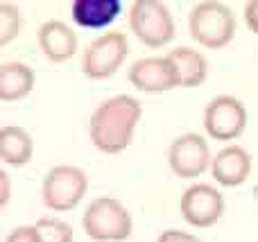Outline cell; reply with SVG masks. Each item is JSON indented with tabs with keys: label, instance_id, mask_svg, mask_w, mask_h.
<instances>
[{
	"label": "cell",
	"instance_id": "ac0fdd59",
	"mask_svg": "<svg viewBox=\"0 0 258 242\" xmlns=\"http://www.w3.org/2000/svg\"><path fill=\"white\" fill-rule=\"evenodd\" d=\"M21 32V12L14 3L3 0L0 3V45L12 43Z\"/></svg>",
	"mask_w": 258,
	"mask_h": 242
},
{
	"label": "cell",
	"instance_id": "5bb4252c",
	"mask_svg": "<svg viewBox=\"0 0 258 242\" xmlns=\"http://www.w3.org/2000/svg\"><path fill=\"white\" fill-rule=\"evenodd\" d=\"M165 57L177 68L181 89H197L209 77V61H206V57L202 52H197V50L188 48V45H179V48L170 50Z\"/></svg>",
	"mask_w": 258,
	"mask_h": 242
},
{
	"label": "cell",
	"instance_id": "ba28073f",
	"mask_svg": "<svg viewBox=\"0 0 258 242\" xmlns=\"http://www.w3.org/2000/svg\"><path fill=\"white\" fill-rule=\"evenodd\" d=\"M209 140L200 134H181L168 147V166L179 179H195L211 168Z\"/></svg>",
	"mask_w": 258,
	"mask_h": 242
},
{
	"label": "cell",
	"instance_id": "8992f818",
	"mask_svg": "<svg viewBox=\"0 0 258 242\" xmlns=\"http://www.w3.org/2000/svg\"><path fill=\"white\" fill-rule=\"evenodd\" d=\"M129 54V41L125 32H104L95 36L84 50L82 72L89 79H109L113 77Z\"/></svg>",
	"mask_w": 258,
	"mask_h": 242
},
{
	"label": "cell",
	"instance_id": "7402d4cb",
	"mask_svg": "<svg viewBox=\"0 0 258 242\" xmlns=\"http://www.w3.org/2000/svg\"><path fill=\"white\" fill-rule=\"evenodd\" d=\"M0 184H3V197H0V204L3 206H7L9 204V197H12V184H9V177H7V172L5 170H0Z\"/></svg>",
	"mask_w": 258,
	"mask_h": 242
},
{
	"label": "cell",
	"instance_id": "6da1fadb",
	"mask_svg": "<svg viewBox=\"0 0 258 242\" xmlns=\"http://www.w3.org/2000/svg\"><path fill=\"white\" fill-rule=\"evenodd\" d=\"M143 116V107L132 95H113L104 100L89 120V136L102 154H120L132 145L134 131Z\"/></svg>",
	"mask_w": 258,
	"mask_h": 242
},
{
	"label": "cell",
	"instance_id": "9a60e30c",
	"mask_svg": "<svg viewBox=\"0 0 258 242\" xmlns=\"http://www.w3.org/2000/svg\"><path fill=\"white\" fill-rule=\"evenodd\" d=\"M120 0H75L71 7L73 21L80 27L100 30L113 23L120 14Z\"/></svg>",
	"mask_w": 258,
	"mask_h": 242
},
{
	"label": "cell",
	"instance_id": "44dd1931",
	"mask_svg": "<svg viewBox=\"0 0 258 242\" xmlns=\"http://www.w3.org/2000/svg\"><path fill=\"white\" fill-rule=\"evenodd\" d=\"M242 12H245V23L249 27V32L258 34V0H249Z\"/></svg>",
	"mask_w": 258,
	"mask_h": 242
},
{
	"label": "cell",
	"instance_id": "3957f363",
	"mask_svg": "<svg viewBox=\"0 0 258 242\" xmlns=\"http://www.w3.org/2000/svg\"><path fill=\"white\" fill-rule=\"evenodd\" d=\"M82 226L89 238L98 242H122L132 235L134 220L116 197H98L82 215Z\"/></svg>",
	"mask_w": 258,
	"mask_h": 242
},
{
	"label": "cell",
	"instance_id": "277c9868",
	"mask_svg": "<svg viewBox=\"0 0 258 242\" xmlns=\"http://www.w3.org/2000/svg\"><path fill=\"white\" fill-rule=\"evenodd\" d=\"M127 21L134 36L147 48H165L174 39V18L159 0H134Z\"/></svg>",
	"mask_w": 258,
	"mask_h": 242
},
{
	"label": "cell",
	"instance_id": "ffe728a7",
	"mask_svg": "<svg viewBox=\"0 0 258 242\" xmlns=\"http://www.w3.org/2000/svg\"><path fill=\"white\" fill-rule=\"evenodd\" d=\"M156 242H202V240L195 238L192 233H186V231L168 229V231H161V235L156 238Z\"/></svg>",
	"mask_w": 258,
	"mask_h": 242
},
{
	"label": "cell",
	"instance_id": "5b68a950",
	"mask_svg": "<svg viewBox=\"0 0 258 242\" xmlns=\"http://www.w3.org/2000/svg\"><path fill=\"white\" fill-rule=\"evenodd\" d=\"M89 177L77 166H54L41 184V202L48 211L68 213L84 199Z\"/></svg>",
	"mask_w": 258,
	"mask_h": 242
},
{
	"label": "cell",
	"instance_id": "9c48e42d",
	"mask_svg": "<svg viewBox=\"0 0 258 242\" xmlns=\"http://www.w3.org/2000/svg\"><path fill=\"white\" fill-rule=\"evenodd\" d=\"M181 217L195 229H209L224 215V197L211 184H192L183 190L179 202Z\"/></svg>",
	"mask_w": 258,
	"mask_h": 242
},
{
	"label": "cell",
	"instance_id": "4fadbf2b",
	"mask_svg": "<svg viewBox=\"0 0 258 242\" xmlns=\"http://www.w3.org/2000/svg\"><path fill=\"white\" fill-rule=\"evenodd\" d=\"M34 156V140L25 127L5 125L0 129V161L5 166L23 168Z\"/></svg>",
	"mask_w": 258,
	"mask_h": 242
},
{
	"label": "cell",
	"instance_id": "2e32d148",
	"mask_svg": "<svg viewBox=\"0 0 258 242\" xmlns=\"http://www.w3.org/2000/svg\"><path fill=\"white\" fill-rule=\"evenodd\" d=\"M34 89V70L23 61H5L0 66V100L16 102Z\"/></svg>",
	"mask_w": 258,
	"mask_h": 242
},
{
	"label": "cell",
	"instance_id": "7a4b0ae2",
	"mask_svg": "<svg viewBox=\"0 0 258 242\" xmlns=\"http://www.w3.org/2000/svg\"><path fill=\"white\" fill-rule=\"evenodd\" d=\"M188 32L202 48L222 50L236 36V16L224 3L204 0L188 14Z\"/></svg>",
	"mask_w": 258,
	"mask_h": 242
},
{
	"label": "cell",
	"instance_id": "8fae6325",
	"mask_svg": "<svg viewBox=\"0 0 258 242\" xmlns=\"http://www.w3.org/2000/svg\"><path fill=\"white\" fill-rule=\"evenodd\" d=\"M39 48L45 54V59L52 63H63L75 57L77 52V32L63 21H45L36 32Z\"/></svg>",
	"mask_w": 258,
	"mask_h": 242
},
{
	"label": "cell",
	"instance_id": "d6986e66",
	"mask_svg": "<svg viewBox=\"0 0 258 242\" xmlns=\"http://www.w3.org/2000/svg\"><path fill=\"white\" fill-rule=\"evenodd\" d=\"M5 242H43L39 235V231H36V226H16V229H12L7 233V238Z\"/></svg>",
	"mask_w": 258,
	"mask_h": 242
},
{
	"label": "cell",
	"instance_id": "30bf717a",
	"mask_svg": "<svg viewBox=\"0 0 258 242\" xmlns=\"http://www.w3.org/2000/svg\"><path fill=\"white\" fill-rule=\"evenodd\" d=\"M132 86H136L143 93H168L177 89L179 72L168 57H145L132 63L127 72Z\"/></svg>",
	"mask_w": 258,
	"mask_h": 242
},
{
	"label": "cell",
	"instance_id": "603a6c76",
	"mask_svg": "<svg viewBox=\"0 0 258 242\" xmlns=\"http://www.w3.org/2000/svg\"><path fill=\"white\" fill-rule=\"evenodd\" d=\"M256 195H258V188H256Z\"/></svg>",
	"mask_w": 258,
	"mask_h": 242
},
{
	"label": "cell",
	"instance_id": "52a82bcc",
	"mask_svg": "<svg viewBox=\"0 0 258 242\" xmlns=\"http://www.w3.org/2000/svg\"><path fill=\"white\" fill-rule=\"evenodd\" d=\"M247 127V107L233 95H218L204 109V129L213 140H236Z\"/></svg>",
	"mask_w": 258,
	"mask_h": 242
},
{
	"label": "cell",
	"instance_id": "7c38bea8",
	"mask_svg": "<svg viewBox=\"0 0 258 242\" xmlns=\"http://www.w3.org/2000/svg\"><path fill=\"white\" fill-rule=\"evenodd\" d=\"M211 175L220 186L227 188L242 186L251 175V154L240 145H227L213 156Z\"/></svg>",
	"mask_w": 258,
	"mask_h": 242
},
{
	"label": "cell",
	"instance_id": "e0dca14e",
	"mask_svg": "<svg viewBox=\"0 0 258 242\" xmlns=\"http://www.w3.org/2000/svg\"><path fill=\"white\" fill-rule=\"evenodd\" d=\"M34 226L43 242H73V238H75L73 235V226L54 215L39 217Z\"/></svg>",
	"mask_w": 258,
	"mask_h": 242
}]
</instances>
